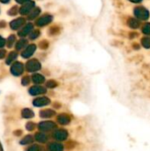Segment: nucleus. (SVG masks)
Segmentation results:
<instances>
[{
    "label": "nucleus",
    "instance_id": "16",
    "mask_svg": "<svg viewBox=\"0 0 150 151\" xmlns=\"http://www.w3.org/2000/svg\"><path fill=\"white\" fill-rule=\"evenodd\" d=\"M35 140L41 143H45L47 142V136L42 133H37L35 134Z\"/></svg>",
    "mask_w": 150,
    "mask_h": 151
},
{
    "label": "nucleus",
    "instance_id": "14",
    "mask_svg": "<svg viewBox=\"0 0 150 151\" xmlns=\"http://www.w3.org/2000/svg\"><path fill=\"white\" fill-rule=\"evenodd\" d=\"M17 57H18V53H17L16 51H11V52H10L9 55H8V57H7V58H6V64H7V65L11 64V63L17 58Z\"/></svg>",
    "mask_w": 150,
    "mask_h": 151
},
{
    "label": "nucleus",
    "instance_id": "10",
    "mask_svg": "<svg viewBox=\"0 0 150 151\" xmlns=\"http://www.w3.org/2000/svg\"><path fill=\"white\" fill-rule=\"evenodd\" d=\"M33 28V25L32 24H27L21 30H19V36H25V35H27L30 31H31V29Z\"/></svg>",
    "mask_w": 150,
    "mask_h": 151
},
{
    "label": "nucleus",
    "instance_id": "21",
    "mask_svg": "<svg viewBox=\"0 0 150 151\" xmlns=\"http://www.w3.org/2000/svg\"><path fill=\"white\" fill-rule=\"evenodd\" d=\"M50 19H49V17H42V18H41L38 21H37V25L38 26H42V25H45L46 23H48L50 20H49Z\"/></svg>",
    "mask_w": 150,
    "mask_h": 151
},
{
    "label": "nucleus",
    "instance_id": "15",
    "mask_svg": "<svg viewBox=\"0 0 150 151\" xmlns=\"http://www.w3.org/2000/svg\"><path fill=\"white\" fill-rule=\"evenodd\" d=\"M50 151H63V146L59 143H51L49 145Z\"/></svg>",
    "mask_w": 150,
    "mask_h": 151
},
{
    "label": "nucleus",
    "instance_id": "6",
    "mask_svg": "<svg viewBox=\"0 0 150 151\" xmlns=\"http://www.w3.org/2000/svg\"><path fill=\"white\" fill-rule=\"evenodd\" d=\"M34 7V3L33 2H27L26 4H24L21 7H20V9H19V13L20 14H27L30 11H31V9Z\"/></svg>",
    "mask_w": 150,
    "mask_h": 151
},
{
    "label": "nucleus",
    "instance_id": "32",
    "mask_svg": "<svg viewBox=\"0 0 150 151\" xmlns=\"http://www.w3.org/2000/svg\"><path fill=\"white\" fill-rule=\"evenodd\" d=\"M28 0H16V2L17 3H19V4H24V3H27Z\"/></svg>",
    "mask_w": 150,
    "mask_h": 151
},
{
    "label": "nucleus",
    "instance_id": "25",
    "mask_svg": "<svg viewBox=\"0 0 150 151\" xmlns=\"http://www.w3.org/2000/svg\"><path fill=\"white\" fill-rule=\"evenodd\" d=\"M29 82H30V78H29L28 76H25V77L22 79V81H21V83H22V85H23V86H27V85H28V84H29Z\"/></svg>",
    "mask_w": 150,
    "mask_h": 151
},
{
    "label": "nucleus",
    "instance_id": "31",
    "mask_svg": "<svg viewBox=\"0 0 150 151\" xmlns=\"http://www.w3.org/2000/svg\"><path fill=\"white\" fill-rule=\"evenodd\" d=\"M5 26H6L5 22L4 20H1L0 21V28H4V27H5Z\"/></svg>",
    "mask_w": 150,
    "mask_h": 151
},
{
    "label": "nucleus",
    "instance_id": "23",
    "mask_svg": "<svg viewBox=\"0 0 150 151\" xmlns=\"http://www.w3.org/2000/svg\"><path fill=\"white\" fill-rule=\"evenodd\" d=\"M27 151H41V148H40L39 145L34 144V145H32L31 147H29Z\"/></svg>",
    "mask_w": 150,
    "mask_h": 151
},
{
    "label": "nucleus",
    "instance_id": "29",
    "mask_svg": "<svg viewBox=\"0 0 150 151\" xmlns=\"http://www.w3.org/2000/svg\"><path fill=\"white\" fill-rule=\"evenodd\" d=\"M5 43H6V41H5L2 36H0V49L3 48V47L4 46Z\"/></svg>",
    "mask_w": 150,
    "mask_h": 151
},
{
    "label": "nucleus",
    "instance_id": "20",
    "mask_svg": "<svg viewBox=\"0 0 150 151\" xmlns=\"http://www.w3.org/2000/svg\"><path fill=\"white\" fill-rule=\"evenodd\" d=\"M15 41H16V37H15V35H10V36L8 37L7 41H6V45H7V47H8V48H11V47H12V45L14 44Z\"/></svg>",
    "mask_w": 150,
    "mask_h": 151
},
{
    "label": "nucleus",
    "instance_id": "1",
    "mask_svg": "<svg viewBox=\"0 0 150 151\" xmlns=\"http://www.w3.org/2000/svg\"><path fill=\"white\" fill-rule=\"evenodd\" d=\"M24 71V65L20 62H15L11 66V73L14 76H19Z\"/></svg>",
    "mask_w": 150,
    "mask_h": 151
},
{
    "label": "nucleus",
    "instance_id": "26",
    "mask_svg": "<svg viewBox=\"0 0 150 151\" xmlns=\"http://www.w3.org/2000/svg\"><path fill=\"white\" fill-rule=\"evenodd\" d=\"M57 86V83L54 81H49L47 83H46V87L47 88H53Z\"/></svg>",
    "mask_w": 150,
    "mask_h": 151
},
{
    "label": "nucleus",
    "instance_id": "19",
    "mask_svg": "<svg viewBox=\"0 0 150 151\" xmlns=\"http://www.w3.org/2000/svg\"><path fill=\"white\" fill-rule=\"evenodd\" d=\"M27 44V41L25 40V39H21V40H19L17 42V44H16V50H22V49H24L26 47Z\"/></svg>",
    "mask_w": 150,
    "mask_h": 151
},
{
    "label": "nucleus",
    "instance_id": "27",
    "mask_svg": "<svg viewBox=\"0 0 150 151\" xmlns=\"http://www.w3.org/2000/svg\"><path fill=\"white\" fill-rule=\"evenodd\" d=\"M40 12V10H39V9H35L34 12H32L29 14V16H28V19H34V17H35V16L38 14V12Z\"/></svg>",
    "mask_w": 150,
    "mask_h": 151
},
{
    "label": "nucleus",
    "instance_id": "9",
    "mask_svg": "<svg viewBox=\"0 0 150 151\" xmlns=\"http://www.w3.org/2000/svg\"><path fill=\"white\" fill-rule=\"evenodd\" d=\"M54 137H55L57 140L63 141V140L66 139V137H67V132L65 131V130H63V129L57 130V131L54 133Z\"/></svg>",
    "mask_w": 150,
    "mask_h": 151
},
{
    "label": "nucleus",
    "instance_id": "18",
    "mask_svg": "<svg viewBox=\"0 0 150 151\" xmlns=\"http://www.w3.org/2000/svg\"><path fill=\"white\" fill-rule=\"evenodd\" d=\"M34 142V138L32 135H27L26 137H24L21 141H20V144L21 145H27V144H31Z\"/></svg>",
    "mask_w": 150,
    "mask_h": 151
},
{
    "label": "nucleus",
    "instance_id": "13",
    "mask_svg": "<svg viewBox=\"0 0 150 151\" xmlns=\"http://www.w3.org/2000/svg\"><path fill=\"white\" fill-rule=\"evenodd\" d=\"M57 121L62 125H66L70 122V118L66 114H61L57 117Z\"/></svg>",
    "mask_w": 150,
    "mask_h": 151
},
{
    "label": "nucleus",
    "instance_id": "28",
    "mask_svg": "<svg viewBox=\"0 0 150 151\" xmlns=\"http://www.w3.org/2000/svg\"><path fill=\"white\" fill-rule=\"evenodd\" d=\"M38 35H39V32L38 31H34V33H32L30 35V39H35Z\"/></svg>",
    "mask_w": 150,
    "mask_h": 151
},
{
    "label": "nucleus",
    "instance_id": "7",
    "mask_svg": "<svg viewBox=\"0 0 150 151\" xmlns=\"http://www.w3.org/2000/svg\"><path fill=\"white\" fill-rule=\"evenodd\" d=\"M25 23V19L23 18H19V19H16L14 20H12L11 23H10V27L11 29L13 30H16L18 28H19L23 24Z\"/></svg>",
    "mask_w": 150,
    "mask_h": 151
},
{
    "label": "nucleus",
    "instance_id": "12",
    "mask_svg": "<svg viewBox=\"0 0 150 151\" xmlns=\"http://www.w3.org/2000/svg\"><path fill=\"white\" fill-rule=\"evenodd\" d=\"M56 114V112L53 110L48 109V110H43L40 112V116L42 118H51Z\"/></svg>",
    "mask_w": 150,
    "mask_h": 151
},
{
    "label": "nucleus",
    "instance_id": "22",
    "mask_svg": "<svg viewBox=\"0 0 150 151\" xmlns=\"http://www.w3.org/2000/svg\"><path fill=\"white\" fill-rule=\"evenodd\" d=\"M18 12H19V10H18V7H17L16 5L12 6V7L8 11V14H9V15H11V16L16 15Z\"/></svg>",
    "mask_w": 150,
    "mask_h": 151
},
{
    "label": "nucleus",
    "instance_id": "4",
    "mask_svg": "<svg viewBox=\"0 0 150 151\" xmlns=\"http://www.w3.org/2000/svg\"><path fill=\"white\" fill-rule=\"evenodd\" d=\"M50 103V100L49 98H47L45 96H42V97H38L35 100H34L33 104L34 106H36V107H42V106L48 105Z\"/></svg>",
    "mask_w": 150,
    "mask_h": 151
},
{
    "label": "nucleus",
    "instance_id": "2",
    "mask_svg": "<svg viewBox=\"0 0 150 151\" xmlns=\"http://www.w3.org/2000/svg\"><path fill=\"white\" fill-rule=\"evenodd\" d=\"M41 68V64L36 59L29 60L26 64V69L28 72H36Z\"/></svg>",
    "mask_w": 150,
    "mask_h": 151
},
{
    "label": "nucleus",
    "instance_id": "33",
    "mask_svg": "<svg viewBox=\"0 0 150 151\" xmlns=\"http://www.w3.org/2000/svg\"><path fill=\"white\" fill-rule=\"evenodd\" d=\"M22 134V132L21 131H19V130H18V131H15L14 132V134H16V135H20Z\"/></svg>",
    "mask_w": 150,
    "mask_h": 151
},
{
    "label": "nucleus",
    "instance_id": "11",
    "mask_svg": "<svg viewBox=\"0 0 150 151\" xmlns=\"http://www.w3.org/2000/svg\"><path fill=\"white\" fill-rule=\"evenodd\" d=\"M34 111H33L32 110L28 109V108H25V109H23L22 111H21V116H22L24 119H31V118L34 117Z\"/></svg>",
    "mask_w": 150,
    "mask_h": 151
},
{
    "label": "nucleus",
    "instance_id": "3",
    "mask_svg": "<svg viewBox=\"0 0 150 151\" xmlns=\"http://www.w3.org/2000/svg\"><path fill=\"white\" fill-rule=\"evenodd\" d=\"M39 129L41 131L46 132V131H50L56 127V125L51 122V121H45V122H41L38 126Z\"/></svg>",
    "mask_w": 150,
    "mask_h": 151
},
{
    "label": "nucleus",
    "instance_id": "35",
    "mask_svg": "<svg viewBox=\"0 0 150 151\" xmlns=\"http://www.w3.org/2000/svg\"><path fill=\"white\" fill-rule=\"evenodd\" d=\"M0 151H4V150H3V146H2L1 142H0Z\"/></svg>",
    "mask_w": 150,
    "mask_h": 151
},
{
    "label": "nucleus",
    "instance_id": "30",
    "mask_svg": "<svg viewBox=\"0 0 150 151\" xmlns=\"http://www.w3.org/2000/svg\"><path fill=\"white\" fill-rule=\"evenodd\" d=\"M5 55H6V51L4 50H0V59L4 58Z\"/></svg>",
    "mask_w": 150,
    "mask_h": 151
},
{
    "label": "nucleus",
    "instance_id": "34",
    "mask_svg": "<svg viewBox=\"0 0 150 151\" xmlns=\"http://www.w3.org/2000/svg\"><path fill=\"white\" fill-rule=\"evenodd\" d=\"M9 1L10 0H0V2L3 3V4H7V3H9Z\"/></svg>",
    "mask_w": 150,
    "mask_h": 151
},
{
    "label": "nucleus",
    "instance_id": "8",
    "mask_svg": "<svg viewBox=\"0 0 150 151\" xmlns=\"http://www.w3.org/2000/svg\"><path fill=\"white\" fill-rule=\"evenodd\" d=\"M34 50H35V45H34V44H31V45H29V46L21 53V56H22L24 58H27L31 57V56L34 54Z\"/></svg>",
    "mask_w": 150,
    "mask_h": 151
},
{
    "label": "nucleus",
    "instance_id": "24",
    "mask_svg": "<svg viewBox=\"0 0 150 151\" xmlns=\"http://www.w3.org/2000/svg\"><path fill=\"white\" fill-rule=\"evenodd\" d=\"M34 127H35V125H34V123H33V122H28V123L26 125V128H27L28 131H33V130L34 129Z\"/></svg>",
    "mask_w": 150,
    "mask_h": 151
},
{
    "label": "nucleus",
    "instance_id": "17",
    "mask_svg": "<svg viewBox=\"0 0 150 151\" xmlns=\"http://www.w3.org/2000/svg\"><path fill=\"white\" fill-rule=\"evenodd\" d=\"M32 80L36 84H41L44 81V77L41 74H34L32 76Z\"/></svg>",
    "mask_w": 150,
    "mask_h": 151
},
{
    "label": "nucleus",
    "instance_id": "5",
    "mask_svg": "<svg viewBox=\"0 0 150 151\" xmlns=\"http://www.w3.org/2000/svg\"><path fill=\"white\" fill-rule=\"evenodd\" d=\"M46 93V88H42L41 86H34L30 88L29 89V94L32 96H37V95H42Z\"/></svg>",
    "mask_w": 150,
    "mask_h": 151
}]
</instances>
